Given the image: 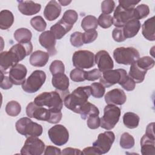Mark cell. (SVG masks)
<instances>
[{"label": "cell", "instance_id": "obj_1", "mask_svg": "<svg viewBox=\"0 0 155 155\" xmlns=\"http://www.w3.org/2000/svg\"><path fill=\"white\" fill-rule=\"evenodd\" d=\"M90 95V86L79 87L65 97L64 99V105L74 113L79 114L81 108L88 102Z\"/></svg>", "mask_w": 155, "mask_h": 155}, {"label": "cell", "instance_id": "obj_2", "mask_svg": "<svg viewBox=\"0 0 155 155\" xmlns=\"http://www.w3.org/2000/svg\"><path fill=\"white\" fill-rule=\"evenodd\" d=\"M26 114L31 118L39 120L47 121L50 124H57L62 119L61 111H54L45 107L36 105L34 102H30L26 107Z\"/></svg>", "mask_w": 155, "mask_h": 155}, {"label": "cell", "instance_id": "obj_3", "mask_svg": "<svg viewBox=\"0 0 155 155\" xmlns=\"http://www.w3.org/2000/svg\"><path fill=\"white\" fill-rule=\"evenodd\" d=\"M64 99L57 91L43 92L38 95L34 102L39 106L47 107L54 111H61L63 107Z\"/></svg>", "mask_w": 155, "mask_h": 155}, {"label": "cell", "instance_id": "obj_4", "mask_svg": "<svg viewBox=\"0 0 155 155\" xmlns=\"http://www.w3.org/2000/svg\"><path fill=\"white\" fill-rule=\"evenodd\" d=\"M15 127L18 133L27 138L30 136H40L43 131L42 127L40 124L33 122L27 117L19 119L16 122Z\"/></svg>", "mask_w": 155, "mask_h": 155}, {"label": "cell", "instance_id": "obj_5", "mask_svg": "<svg viewBox=\"0 0 155 155\" xmlns=\"http://www.w3.org/2000/svg\"><path fill=\"white\" fill-rule=\"evenodd\" d=\"M120 113V108L116 105H106L104 109V115L100 118V127L106 130H112L118 122Z\"/></svg>", "mask_w": 155, "mask_h": 155}, {"label": "cell", "instance_id": "obj_6", "mask_svg": "<svg viewBox=\"0 0 155 155\" xmlns=\"http://www.w3.org/2000/svg\"><path fill=\"white\" fill-rule=\"evenodd\" d=\"M113 56L116 63L128 65L136 61L140 58V54L138 50L134 47H121L113 51Z\"/></svg>", "mask_w": 155, "mask_h": 155}, {"label": "cell", "instance_id": "obj_7", "mask_svg": "<svg viewBox=\"0 0 155 155\" xmlns=\"http://www.w3.org/2000/svg\"><path fill=\"white\" fill-rule=\"evenodd\" d=\"M45 80L46 74L44 71L35 70L22 83V88L26 93H34L41 88Z\"/></svg>", "mask_w": 155, "mask_h": 155}, {"label": "cell", "instance_id": "obj_8", "mask_svg": "<svg viewBox=\"0 0 155 155\" xmlns=\"http://www.w3.org/2000/svg\"><path fill=\"white\" fill-rule=\"evenodd\" d=\"M73 66L76 68L84 69L94 66V54L89 50L76 51L72 56Z\"/></svg>", "mask_w": 155, "mask_h": 155}, {"label": "cell", "instance_id": "obj_9", "mask_svg": "<svg viewBox=\"0 0 155 155\" xmlns=\"http://www.w3.org/2000/svg\"><path fill=\"white\" fill-rule=\"evenodd\" d=\"M45 150V143L38 137L30 136L27 138L21 150L22 155H41Z\"/></svg>", "mask_w": 155, "mask_h": 155}, {"label": "cell", "instance_id": "obj_10", "mask_svg": "<svg viewBox=\"0 0 155 155\" xmlns=\"http://www.w3.org/2000/svg\"><path fill=\"white\" fill-rule=\"evenodd\" d=\"M127 74L126 70L122 68L110 70L103 72L99 82L105 87L109 88L116 84H119Z\"/></svg>", "mask_w": 155, "mask_h": 155}, {"label": "cell", "instance_id": "obj_11", "mask_svg": "<svg viewBox=\"0 0 155 155\" xmlns=\"http://www.w3.org/2000/svg\"><path fill=\"white\" fill-rule=\"evenodd\" d=\"M48 135L51 142L58 146L65 144L69 139L68 130L61 124L55 125L50 128L48 131Z\"/></svg>", "mask_w": 155, "mask_h": 155}, {"label": "cell", "instance_id": "obj_12", "mask_svg": "<svg viewBox=\"0 0 155 155\" xmlns=\"http://www.w3.org/2000/svg\"><path fill=\"white\" fill-rule=\"evenodd\" d=\"M114 140L115 136L113 131H105L98 135L93 146L97 149L100 154H106L110 151Z\"/></svg>", "mask_w": 155, "mask_h": 155}, {"label": "cell", "instance_id": "obj_13", "mask_svg": "<svg viewBox=\"0 0 155 155\" xmlns=\"http://www.w3.org/2000/svg\"><path fill=\"white\" fill-rule=\"evenodd\" d=\"M134 9H125L118 5L113 16V25L116 27H123L128 21L134 19Z\"/></svg>", "mask_w": 155, "mask_h": 155}, {"label": "cell", "instance_id": "obj_14", "mask_svg": "<svg viewBox=\"0 0 155 155\" xmlns=\"http://www.w3.org/2000/svg\"><path fill=\"white\" fill-rule=\"evenodd\" d=\"M51 84L63 99L70 93L68 90L69 79L64 73L53 75L51 79Z\"/></svg>", "mask_w": 155, "mask_h": 155}, {"label": "cell", "instance_id": "obj_15", "mask_svg": "<svg viewBox=\"0 0 155 155\" xmlns=\"http://www.w3.org/2000/svg\"><path fill=\"white\" fill-rule=\"evenodd\" d=\"M94 61L101 72H104L112 70L114 67V62L109 54L105 50H100L94 56Z\"/></svg>", "mask_w": 155, "mask_h": 155}, {"label": "cell", "instance_id": "obj_16", "mask_svg": "<svg viewBox=\"0 0 155 155\" xmlns=\"http://www.w3.org/2000/svg\"><path fill=\"white\" fill-rule=\"evenodd\" d=\"M39 42L41 46L47 50L50 56H53L56 54L57 50L55 48L56 38L50 31H43L39 37Z\"/></svg>", "mask_w": 155, "mask_h": 155}, {"label": "cell", "instance_id": "obj_17", "mask_svg": "<svg viewBox=\"0 0 155 155\" xmlns=\"http://www.w3.org/2000/svg\"><path fill=\"white\" fill-rule=\"evenodd\" d=\"M9 78L12 82L16 85H22L25 80L27 70L25 66L21 64H16L9 71Z\"/></svg>", "mask_w": 155, "mask_h": 155}, {"label": "cell", "instance_id": "obj_18", "mask_svg": "<svg viewBox=\"0 0 155 155\" xmlns=\"http://www.w3.org/2000/svg\"><path fill=\"white\" fill-rule=\"evenodd\" d=\"M33 45L31 42L27 43H19L13 45L9 50L15 57L18 62L23 60L26 56L31 53Z\"/></svg>", "mask_w": 155, "mask_h": 155}, {"label": "cell", "instance_id": "obj_19", "mask_svg": "<svg viewBox=\"0 0 155 155\" xmlns=\"http://www.w3.org/2000/svg\"><path fill=\"white\" fill-rule=\"evenodd\" d=\"M127 100L124 91L120 88H114L108 91L105 95V101L107 104L122 105Z\"/></svg>", "mask_w": 155, "mask_h": 155}, {"label": "cell", "instance_id": "obj_20", "mask_svg": "<svg viewBox=\"0 0 155 155\" xmlns=\"http://www.w3.org/2000/svg\"><path fill=\"white\" fill-rule=\"evenodd\" d=\"M19 11L25 16H31L40 12L41 5L32 1H18Z\"/></svg>", "mask_w": 155, "mask_h": 155}, {"label": "cell", "instance_id": "obj_21", "mask_svg": "<svg viewBox=\"0 0 155 155\" xmlns=\"http://www.w3.org/2000/svg\"><path fill=\"white\" fill-rule=\"evenodd\" d=\"M61 5L54 0L49 1L46 5L44 10V17L49 21H52L56 19L61 15Z\"/></svg>", "mask_w": 155, "mask_h": 155}, {"label": "cell", "instance_id": "obj_22", "mask_svg": "<svg viewBox=\"0 0 155 155\" xmlns=\"http://www.w3.org/2000/svg\"><path fill=\"white\" fill-rule=\"evenodd\" d=\"M18 63L15 57L10 51H5L1 53L0 68L1 71L4 74H7L8 70Z\"/></svg>", "mask_w": 155, "mask_h": 155}, {"label": "cell", "instance_id": "obj_23", "mask_svg": "<svg viewBox=\"0 0 155 155\" xmlns=\"http://www.w3.org/2000/svg\"><path fill=\"white\" fill-rule=\"evenodd\" d=\"M73 26L67 24L62 19H60L50 27V31L53 34L56 39H61L71 30Z\"/></svg>", "mask_w": 155, "mask_h": 155}, {"label": "cell", "instance_id": "obj_24", "mask_svg": "<svg viewBox=\"0 0 155 155\" xmlns=\"http://www.w3.org/2000/svg\"><path fill=\"white\" fill-rule=\"evenodd\" d=\"M49 54L41 50H36L31 53L30 57V63L31 65L37 67L45 66L49 59Z\"/></svg>", "mask_w": 155, "mask_h": 155}, {"label": "cell", "instance_id": "obj_25", "mask_svg": "<svg viewBox=\"0 0 155 155\" xmlns=\"http://www.w3.org/2000/svg\"><path fill=\"white\" fill-rule=\"evenodd\" d=\"M140 28L139 20L132 19L128 21L123 27L124 35L126 39L131 38L135 36Z\"/></svg>", "mask_w": 155, "mask_h": 155}, {"label": "cell", "instance_id": "obj_26", "mask_svg": "<svg viewBox=\"0 0 155 155\" xmlns=\"http://www.w3.org/2000/svg\"><path fill=\"white\" fill-rule=\"evenodd\" d=\"M154 16L147 19L142 26V33L143 37L150 41L155 40V32H154Z\"/></svg>", "mask_w": 155, "mask_h": 155}, {"label": "cell", "instance_id": "obj_27", "mask_svg": "<svg viewBox=\"0 0 155 155\" xmlns=\"http://www.w3.org/2000/svg\"><path fill=\"white\" fill-rule=\"evenodd\" d=\"M155 139L144 134L140 139L141 153L142 155L155 154Z\"/></svg>", "mask_w": 155, "mask_h": 155}, {"label": "cell", "instance_id": "obj_28", "mask_svg": "<svg viewBox=\"0 0 155 155\" xmlns=\"http://www.w3.org/2000/svg\"><path fill=\"white\" fill-rule=\"evenodd\" d=\"M147 72V71L139 68L137 65L135 61L131 64L130 71L128 72V76L135 82V83L139 84L143 81Z\"/></svg>", "mask_w": 155, "mask_h": 155}, {"label": "cell", "instance_id": "obj_29", "mask_svg": "<svg viewBox=\"0 0 155 155\" xmlns=\"http://www.w3.org/2000/svg\"><path fill=\"white\" fill-rule=\"evenodd\" d=\"M14 22L13 13L8 10H2L0 12V28L7 30L12 27Z\"/></svg>", "mask_w": 155, "mask_h": 155}, {"label": "cell", "instance_id": "obj_30", "mask_svg": "<svg viewBox=\"0 0 155 155\" xmlns=\"http://www.w3.org/2000/svg\"><path fill=\"white\" fill-rule=\"evenodd\" d=\"M81 117L82 119L85 120L91 116H99V110L98 108L94 104L87 102L81 108L80 113Z\"/></svg>", "mask_w": 155, "mask_h": 155}, {"label": "cell", "instance_id": "obj_31", "mask_svg": "<svg viewBox=\"0 0 155 155\" xmlns=\"http://www.w3.org/2000/svg\"><path fill=\"white\" fill-rule=\"evenodd\" d=\"M140 118L139 116L133 112H127L123 116L124 125L130 129L136 128L138 127Z\"/></svg>", "mask_w": 155, "mask_h": 155}, {"label": "cell", "instance_id": "obj_32", "mask_svg": "<svg viewBox=\"0 0 155 155\" xmlns=\"http://www.w3.org/2000/svg\"><path fill=\"white\" fill-rule=\"evenodd\" d=\"M13 37L19 43H27L30 42L32 33L28 28H20L14 32Z\"/></svg>", "mask_w": 155, "mask_h": 155}, {"label": "cell", "instance_id": "obj_33", "mask_svg": "<svg viewBox=\"0 0 155 155\" xmlns=\"http://www.w3.org/2000/svg\"><path fill=\"white\" fill-rule=\"evenodd\" d=\"M97 26V19L93 15L85 16L81 21V27L85 31L96 30Z\"/></svg>", "mask_w": 155, "mask_h": 155}, {"label": "cell", "instance_id": "obj_34", "mask_svg": "<svg viewBox=\"0 0 155 155\" xmlns=\"http://www.w3.org/2000/svg\"><path fill=\"white\" fill-rule=\"evenodd\" d=\"M136 63L137 65L142 68V70L148 71V70L151 69L154 66V60L151 57L146 56L142 58H139L136 61Z\"/></svg>", "mask_w": 155, "mask_h": 155}, {"label": "cell", "instance_id": "obj_35", "mask_svg": "<svg viewBox=\"0 0 155 155\" xmlns=\"http://www.w3.org/2000/svg\"><path fill=\"white\" fill-rule=\"evenodd\" d=\"M21 111V106L19 102L16 101L8 102L5 106L6 113L12 117L17 116Z\"/></svg>", "mask_w": 155, "mask_h": 155}, {"label": "cell", "instance_id": "obj_36", "mask_svg": "<svg viewBox=\"0 0 155 155\" xmlns=\"http://www.w3.org/2000/svg\"><path fill=\"white\" fill-rule=\"evenodd\" d=\"M120 146L124 149H131L134 145V139L128 133H124L120 138Z\"/></svg>", "mask_w": 155, "mask_h": 155}, {"label": "cell", "instance_id": "obj_37", "mask_svg": "<svg viewBox=\"0 0 155 155\" xmlns=\"http://www.w3.org/2000/svg\"><path fill=\"white\" fill-rule=\"evenodd\" d=\"M150 13L149 7L144 4L138 5L134 9V18L137 20L146 18Z\"/></svg>", "mask_w": 155, "mask_h": 155}, {"label": "cell", "instance_id": "obj_38", "mask_svg": "<svg viewBox=\"0 0 155 155\" xmlns=\"http://www.w3.org/2000/svg\"><path fill=\"white\" fill-rule=\"evenodd\" d=\"M31 27L38 31H44L47 27V23L41 16H36L30 20Z\"/></svg>", "mask_w": 155, "mask_h": 155}, {"label": "cell", "instance_id": "obj_39", "mask_svg": "<svg viewBox=\"0 0 155 155\" xmlns=\"http://www.w3.org/2000/svg\"><path fill=\"white\" fill-rule=\"evenodd\" d=\"M91 94L95 98H101L105 94V87L100 82H94L90 85Z\"/></svg>", "mask_w": 155, "mask_h": 155}, {"label": "cell", "instance_id": "obj_40", "mask_svg": "<svg viewBox=\"0 0 155 155\" xmlns=\"http://www.w3.org/2000/svg\"><path fill=\"white\" fill-rule=\"evenodd\" d=\"M78 18V13L74 10H66L61 19H62L64 22H65L67 24L73 26V24L76 22Z\"/></svg>", "mask_w": 155, "mask_h": 155}, {"label": "cell", "instance_id": "obj_41", "mask_svg": "<svg viewBox=\"0 0 155 155\" xmlns=\"http://www.w3.org/2000/svg\"><path fill=\"white\" fill-rule=\"evenodd\" d=\"M98 25L103 28H110L113 24V16L110 15L101 13L97 19Z\"/></svg>", "mask_w": 155, "mask_h": 155}, {"label": "cell", "instance_id": "obj_42", "mask_svg": "<svg viewBox=\"0 0 155 155\" xmlns=\"http://www.w3.org/2000/svg\"><path fill=\"white\" fill-rule=\"evenodd\" d=\"M49 69L52 76H53L57 74L64 73L65 66L61 61L54 60L51 63Z\"/></svg>", "mask_w": 155, "mask_h": 155}, {"label": "cell", "instance_id": "obj_43", "mask_svg": "<svg viewBox=\"0 0 155 155\" xmlns=\"http://www.w3.org/2000/svg\"><path fill=\"white\" fill-rule=\"evenodd\" d=\"M85 71L83 69L76 68L71 71L70 73V78L74 82H82L85 80Z\"/></svg>", "mask_w": 155, "mask_h": 155}, {"label": "cell", "instance_id": "obj_44", "mask_svg": "<svg viewBox=\"0 0 155 155\" xmlns=\"http://www.w3.org/2000/svg\"><path fill=\"white\" fill-rule=\"evenodd\" d=\"M124 90L131 91L134 90L136 87L135 82L127 74L122 81L119 84Z\"/></svg>", "mask_w": 155, "mask_h": 155}, {"label": "cell", "instance_id": "obj_45", "mask_svg": "<svg viewBox=\"0 0 155 155\" xmlns=\"http://www.w3.org/2000/svg\"><path fill=\"white\" fill-rule=\"evenodd\" d=\"M70 41L71 44L75 47H79L83 45L84 42L82 39V33L80 31H75L70 36Z\"/></svg>", "mask_w": 155, "mask_h": 155}, {"label": "cell", "instance_id": "obj_46", "mask_svg": "<svg viewBox=\"0 0 155 155\" xmlns=\"http://www.w3.org/2000/svg\"><path fill=\"white\" fill-rule=\"evenodd\" d=\"M115 2L113 0H105L101 3V10L102 13L108 15L114 10Z\"/></svg>", "mask_w": 155, "mask_h": 155}, {"label": "cell", "instance_id": "obj_47", "mask_svg": "<svg viewBox=\"0 0 155 155\" xmlns=\"http://www.w3.org/2000/svg\"><path fill=\"white\" fill-rule=\"evenodd\" d=\"M97 32L96 30L85 31L82 33V39L84 44H90L94 42L97 37Z\"/></svg>", "mask_w": 155, "mask_h": 155}, {"label": "cell", "instance_id": "obj_48", "mask_svg": "<svg viewBox=\"0 0 155 155\" xmlns=\"http://www.w3.org/2000/svg\"><path fill=\"white\" fill-rule=\"evenodd\" d=\"M101 72L99 71V70L97 68H94L88 71H85V80L89 81H94L99 79L101 77Z\"/></svg>", "mask_w": 155, "mask_h": 155}, {"label": "cell", "instance_id": "obj_49", "mask_svg": "<svg viewBox=\"0 0 155 155\" xmlns=\"http://www.w3.org/2000/svg\"><path fill=\"white\" fill-rule=\"evenodd\" d=\"M112 37L113 39L117 42L124 41L126 38L124 35L123 27H115L112 31Z\"/></svg>", "mask_w": 155, "mask_h": 155}, {"label": "cell", "instance_id": "obj_50", "mask_svg": "<svg viewBox=\"0 0 155 155\" xmlns=\"http://www.w3.org/2000/svg\"><path fill=\"white\" fill-rule=\"evenodd\" d=\"M100 117L99 116H91L87 118V124L89 128L94 130L100 127Z\"/></svg>", "mask_w": 155, "mask_h": 155}, {"label": "cell", "instance_id": "obj_51", "mask_svg": "<svg viewBox=\"0 0 155 155\" xmlns=\"http://www.w3.org/2000/svg\"><path fill=\"white\" fill-rule=\"evenodd\" d=\"M140 1L136 0H119V5L125 9H133Z\"/></svg>", "mask_w": 155, "mask_h": 155}, {"label": "cell", "instance_id": "obj_52", "mask_svg": "<svg viewBox=\"0 0 155 155\" xmlns=\"http://www.w3.org/2000/svg\"><path fill=\"white\" fill-rule=\"evenodd\" d=\"M1 84L0 87L4 90H8L12 87L13 84L10 81L9 77L4 76V73L1 71Z\"/></svg>", "mask_w": 155, "mask_h": 155}, {"label": "cell", "instance_id": "obj_53", "mask_svg": "<svg viewBox=\"0 0 155 155\" xmlns=\"http://www.w3.org/2000/svg\"><path fill=\"white\" fill-rule=\"evenodd\" d=\"M45 155H49V154H61V150L60 148L54 147L48 145L46 147L45 151L44 153Z\"/></svg>", "mask_w": 155, "mask_h": 155}, {"label": "cell", "instance_id": "obj_54", "mask_svg": "<svg viewBox=\"0 0 155 155\" xmlns=\"http://www.w3.org/2000/svg\"><path fill=\"white\" fill-rule=\"evenodd\" d=\"M62 154H82V151H81L79 149L68 147L64 148L61 152Z\"/></svg>", "mask_w": 155, "mask_h": 155}, {"label": "cell", "instance_id": "obj_55", "mask_svg": "<svg viewBox=\"0 0 155 155\" xmlns=\"http://www.w3.org/2000/svg\"><path fill=\"white\" fill-rule=\"evenodd\" d=\"M82 154H97L100 155V153L94 147H88L85 148L82 151Z\"/></svg>", "mask_w": 155, "mask_h": 155}, {"label": "cell", "instance_id": "obj_56", "mask_svg": "<svg viewBox=\"0 0 155 155\" xmlns=\"http://www.w3.org/2000/svg\"><path fill=\"white\" fill-rule=\"evenodd\" d=\"M154 122H152V123H150L149 124L147 128H146V131H145V134L147 136L151 137V138H154L155 139L154 137Z\"/></svg>", "mask_w": 155, "mask_h": 155}, {"label": "cell", "instance_id": "obj_57", "mask_svg": "<svg viewBox=\"0 0 155 155\" xmlns=\"http://www.w3.org/2000/svg\"><path fill=\"white\" fill-rule=\"evenodd\" d=\"M71 1H59V2L63 6H66L67 5H68Z\"/></svg>", "mask_w": 155, "mask_h": 155}]
</instances>
